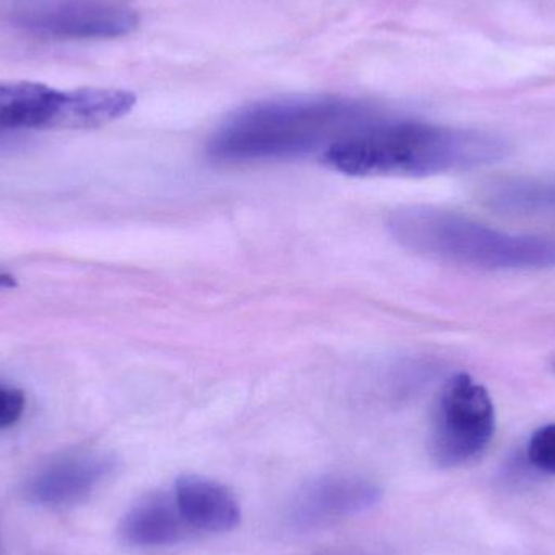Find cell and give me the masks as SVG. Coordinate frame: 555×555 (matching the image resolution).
<instances>
[{"instance_id": "4fadbf2b", "label": "cell", "mask_w": 555, "mask_h": 555, "mask_svg": "<svg viewBox=\"0 0 555 555\" xmlns=\"http://www.w3.org/2000/svg\"><path fill=\"white\" fill-rule=\"evenodd\" d=\"M527 459L538 472L555 476V424L534 430L528 442Z\"/></svg>"}, {"instance_id": "5bb4252c", "label": "cell", "mask_w": 555, "mask_h": 555, "mask_svg": "<svg viewBox=\"0 0 555 555\" xmlns=\"http://www.w3.org/2000/svg\"><path fill=\"white\" fill-rule=\"evenodd\" d=\"M26 398L20 388L0 380V430L18 423L25 413Z\"/></svg>"}, {"instance_id": "8fae6325", "label": "cell", "mask_w": 555, "mask_h": 555, "mask_svg": "<svg viewBox=\"0 0 555 555\" xmlns=\"http://www.w3.org/2000/svg\"><path fill=\"white\" fill-rule=\"evenodd\" d=\"M61 91L36 81H0V133L49 129Z\"/></svg>"}, {"instance_id": "ba28073f", "label": "cell", "mask_w": 555, "mask_h": 555, "mask_svg": "<svg viewBox=\"0 0 555 555\" xmlns=\"http://www.w3.org/2000/svg\"><path fill=\"white\" fill-rule=\"evenodd\" d=\"M172 495L191 530L223 533L240 525V502L227 486L214 479L182 476L176 481Z\"/></svg>"}, {"instance_id": "3957f363", "label": "cell", "mask_w": 555, "mask_h": 555, "mask_svg": "<svg viewBox=\"0 0 555 555\" xmlns=\"http://www.w3.org/2000/svg\"><path fill=\"white\" fill-rule=\"evenodd\" d=\"M390 230L406 249L450 266L488 272L555 269V237L494 230L456 211L406 207Z\"/></svg>"}, {"instance_id": "5b68a950", "label": "cell", "mask_w": 555, "mask_h": 555, "mask_svg": "<svg viewBox=\"0 0 555 555\" xmlns=\"http://www.w3.org/2000/svg\"><path fill=\"white\" fill-rule=\"evenodd\" d=\"M16 25L33 35L55 39H111L139 28V13L114 0H61L15 18Z\"/></svg>"}, {"instance_id": "277c9868", "label": "cell", "mask_w": 555, "mask_h": 555, "mask_svg": "<svg viewBox=\"0 0 555 555\" xmlns=\"http://www.w3.org/2000/svg\"><path fill=\"white\" fill-rule=\"evenodd\" d=\"M495 434L491 395L465 372L443 385L430 429V455L442 468H459L481 456Z\"/></svg>"}, {"instance_id": "8992f818", "label": "cell", "mask_w": 555, "mask_h": 555, "mask_svg": "<svg viewBox=\"0 0 555 555\" xmlns=\"http://www.w3.org/2000/svg\"><path fill=\"white\" fill-rule=\"evenodd\" d=\"M380 501V489L354 475H328L307 482L291 502L289 520L299 530L326 527L364 514Z\"/></svg>"}, {"instance_id": "9a60e30c", "label": "cell", "mask_w": 555, "mask_h": 555, "mask_svg": "<svg viewBox=\"0 0 555 555\" xmlns=\"http://www.w3.org/2000/svg\"><path fill=\"white\" fill-rule=\"evenodd\" d=\"M16 287L15 278L9 273H0V289H13Z\"/></svg>"}, {"instance_id": "52a82bcc", "label": "cell", "mask_w": 555, "mask_h": 555, "mask_svg": "<svg viewBox=\"0 0 555 555\" xmlns=\"http://www.w3.org/2000/svg\"><path fill=\"white\" fill-rule=\"evenodd\" d=\"M113 462L107 456L85 453L52 463L29 479L26 498L33 504L61 507L80 502L109 475Z\"/></svg>"}, {"instance_id": "7c38bea8", "label": "cell", "mask_w": 555, "mask_h": 555, "mask_svg": "<svg viewBox=\"0 0 555 555\" xmlns=\"http://www.w3.org/2000/svg\"><path fill=\"white\" fill-rule=\"evenodd\" d=\"M491 210L515 217H555V181L507 178L492 181L481 192Z\"/></svg>"}, {"instance_id": "9c48e42d", "label": "cell", "mask_w": 555, "mask_h": 555, "mask_svg": "<svg viewBox=\"0 0 555 555\" xmlns=\"http://www.w3.org/2000/svg\"><path fill=\"white\" fill-rule=\"evenodd\" d=\"M132 91L117 88H77L61 91L49 129H98L122 119L135 107Z\"/></svg>"}, {"instance_id": "7a4b0ae2", "label": "cell", "mask_w": 555, "mask_h": 555, "mask_svg": "<svg viewBox=\"0 0 555 555\" xmlns=\"http://www.w3.org/2000/svg\"><path fill=\"white\" fill-rule=\"evenodd\" d=\"M372 119L367 106L346 98L262 101L233 114L211 137L208 155L228 165L323 155Z\"/></svg>"}, {"instance_id": "30bf717a", "label": "cell", "mask_w": 555, "mask_h": 555, "mask_svg": "<svg viewBox=\"0 0 555 555\" xmlns=\"http://www.w3.org/2000/svg\"><path fill=\"white\" fill-rule=\"evenodd\" d=\"M191 528L176 504L175 495L153 492L137 502L120 525L126 543L139 547L171 546L184 540Z\"/></svg>"}, {"instance_id": "6da1fadb", "label": "cell", "mask_w": 555, "mask_h": 555, "mask_svg": "<svg viewBox=\"0 0 555 555\" xmlns=\"http://www.w3.org/2000/svg\"><path fill=\"white\" fill-rule=\"evenodd\" d=\"M508 143L485 130L420 120H369L333 143L322 162L346 176H424L468 171L508 155Z\"/></svg>"}]
</instances>
